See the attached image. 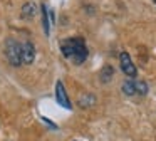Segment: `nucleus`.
<instances>
[{
	"mask_svg": "<svg viewBox=\"0 0 156 141\" xmlns=\"http://www.w3.org/2000/svg\"><path fill=\"white\" fill-rule=\"evenodd\" d=\"M122 92L126 96H146L148 94V84L139 79H129L122 84Z\"/></svg>",
	"mask_w": 156,
	"mask_h": 141,
	"instance_id": "3",
	"label": "nucleus"
},
{
	"mask_svg": "<svg viewBox=\"0 0 156 141\" xmlns=\"http://www.w3.org/2000/svg\"><path fill=\"white\" fill-rule=\"evenodd\" d=\"M41 9H42V24H44V30H45V34L49 35V30H51V24H49V10H47L45 5H42Z\"/></svg>",
	"mask_w": 156,
	"mask_h": 141,
	"instance_id": "8",
	"label": "nucleus"
},
{
	"mask_svg": "<svg viewBox=\"0 0 156 141\" xmlns=\"http://www.w3.org/2000/svg\"><path fill=\"white\" fill-rule=\"evenodd\" d=\"M153 2H154V3H156V0H153Z\"/></svg>",
	"mask_w": 156,
	"mask_h": 141,
	"instance_id": "9",
	"label": "nucleus"
},
{
	"mask_svg": "<svg viewBox=\"0 0 156 141\" xmlns=\"http://www.w3.org/2000/svg\"><path fill=\"white\" fill-rule=\"evenodd\" d=\"M61 52L66 59H69L76 66H81L87 59L89 54L84 39H81V37H71V39L61 40Z\"/></svg>",
	"mask_w": 156,
	"mask_h": 141,
	"instance_id": "1",
	"label": "nucleus"
},
{
	"mask_svg": "<svg viewBox=\"0 0 156 141\" xmlns=\"http://www.w3.org/2000/svg\"><path fill=\"white\" fill-rule=\"evenodd\" d=\"M119 64H121V70L126 76H129V77L136 76L138 70H136V67H134V64H133V60H131V57H129L128 52H121V56H119Z\"/></svg>",
	"mask_w": 156,
	"mask_h": 141,
	"instance_id": "4",
	"label": "nucleus"
},
{
	"mask_svg": "<svg viewBox=\"0 0 156 141\" xmlns=\"http://www.w3.org/2000/svg\"><path fill=\"white\" fill-rule=\"evenodd\" d=\"M55 99H57V103L61 104L62 107H66V109H72V104H71V101H69L67 91H66L64 84H62L61 81H57V84H55Z\"/></svg>",
	"mask_w": 156,
	"mask_h": 141,
	"instance_id": "5",
	"label": "nucleus"
},
{
	"mask_svg": "<svg viewBox=\"0 0 156 141\" xmlns=\"http://www.w3.org/2000/svg\"><path fill=\"white\" fill-rule=\"evenodd\" d=\"M20 45L15 39H7L5 40V45H4V52H5V57H7L9 64L19 67L22 66V60H20Z\"/></svg>",
	"mask_w": 156,
	"mask_h": 141,
	"instance_id": "2",
	"label": "nucleus"
},
{
	"mask_svg": "<svg viewBox=\"0 0 156 141\" xmlns=\"http://www.w3.org/2000/svg\"><path fill=\"white\" fill-rule=\"evenodd\" d=\"M35 59V47L32 45V42H24L20 45V60L22 64H32Z\"/></svg>",
	"mask_w": 156,
	"mask_h": 141,
	"instance_id": "6",
	"label": "nucleus"
},
{
	"mask_svg": "<svg viewBox=\"0 0 156 141\" xmlns=\"http://www.w3.org/2000/svg\"><path fill=\"white\" fill-rule=\"evenodd\" d=\"M37 13V5L34 2H25L22 7V17L24 19H34Z\"/></svg>",
	"mask_w": 156,
	"mask_h": 141,
	"instance_id": "7",
	"label": "nucleus"
}]
</instances>
